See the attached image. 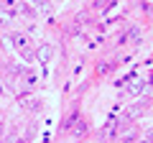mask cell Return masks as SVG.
<instances>
[{"label":"cell","instance_id":"obj_1","mask_svg":"<svg viewBox=\"0 0 153 143\" xmlns=\"http://www.w3.org/2000/svg\"><path fill=\"white\" fill-rule=\"evenodd\" d=\"M13 44H16V49L21 51V56H23L26 61H28V59L33 56V51H31V41H28L26 36H21V33H16V36H13Z\"/></svg>","mask_w":153,"mask_h":143},{"label":"cell","instance_id":"obj_2","mask_svg":"<svg viewBox=\"0 0 153 143\" xmlns=\"http://www.w3.org/2000/svg\"><path fill=\"white\" fill-rule=\"evenodd\" d=\"M36 59H38V64H49V59H51V44H41V49L36 51Z\"/></svg>","mask_w":153,"mask_h":143},{"label":"cell","instance_id":"obj_3","mask_svg":"<svg viewBox=\"0 0 153 143\" xmlns=\"http://www.w3.org/2000/svg\"><path fill=\"white\" fill-rule=\"evenodd\" d=\"M128 39H130V44H133V46H140V44H143V36H140V28H138V26H133L130 31H128Z\"/></svg>","mask_w":153,"mask_h":143},{"label":"cell","instance_id":"obj_4","mask_svg":"<svg viewBox=\"0 0 153 143\" xmlns=\"http://www.w3.org/2000/svg\"><path fill=\"white\" fill-rule=\"evenodd\" d=\"M3 13L5 16H16V0H5L3 3Z\"/></svg>","mask_w":153,"mask_h":143},{"label":"cell","instance_id":"obj_5","mask_svg":"<svg viewBox=\"0 0 153 143\" xmlns=\"http://www.w3.org/2000/svg\"><path fill=\"white\" fill-rule=\"evenodd\" d=\"M143 84H146V82H143V79H135V82L130 84V89H128V92H130V95H138V92H140V89H143Z\"/></svg>","mask_w":153,"mask_h":143},{"label":"cell","instance_id":"obj_6","mask_svg":"<svg viewBox=\"0 0 153 143\" xmlns=\"http://www.w3.org/2000/svg\"><path fill=\"white\" fill-rule=\"evenodd\" d=\"M33 84H36V74H31V72H28V74H26V77H23V87H33Z\"/></svg>","mask_w":153,"mask_h":143},{"label":"cell","instance_id":"obj_7","mask_svg":"<svg viewBox=\"0 0 153 143\" xmlns=\"http://www.w3.org/2000/svg\"><path fill=\"white\" fill-rule=\"evenodd\" d=\"M84 130H87V123H84V120H76V128H74V136H84Z\"/></svg>","mask_w":153,"mask_h":143},{"label":"cell","instance_id":"obj_8","mask_svg":"<svg viewBox=\"0 0 153 143\" xmlns=\"http://www.w3.org/2000/svg\"><path fill=\"white\" fill-rule=\"evenodd\" d=\"M0 26H10V16H5V13H0Z\"/></svg>","mask_w":153,"mask_h":143},{"label":"cell","instance_id":"obj_9","mask_svg":"<svg viewBox=\"0 0 153 143\" xmlns=\"http://www.w3.org/2000/svg\"><path fill=\"white\" fill-rule=\"evenodd\" d=\"M31 3H33V5H38L41 10H46V8H49V5H46V0H31Z\"/></svg>","mask_w":153,"mask_h":143},{"label":"cell","instance_id":"obj_10","mask_svg":"<svg viewBox=\"0 0 153 143\" xmlns=\"http://www.w3.org/2000/svg\"><path fill=\"white\" fill-rule=\"evenodd\" d=\"M135 141V130H130V133H125V143H133Z\"/></svg>","mask_w":153,"mask_h":143},{"label":"cell","instance_id":"obj_11","mask_svg":"<svg viewBox=\"0 0 153 143\" xmlns=\"http://www.w3.org/2000/svg\"><path fill=\"white\" fill-rule=\"evenodd\" d=\"M21 13H23V16H33V10L28 5H21Z\"/></svg>","mask_w":153,"mask_h":143},{"label":"cell","instance_id":"obj_12","mask_svg":"<svg viewBox=\"0 0 153 143\" xmlns=\"http://www.w3.org/2000/svg\"><path fill=\"white\" fill-rule=\"evenodd\" d=\"M146 143H153V130H148V136H146Z\"/></svg>","mask_w":153,"mask_h":143},{"label":"cell","instance_id":"obj_13","mask_svg":"<svg viewBox=\"0 0 153 143\" xmlns=\"http://www.w3.org/2000/svg\"><path fill=\"white\" fill-rule=\"evenodd\" d=\"M18 143H26V141H18Z\"/></svg>","mask_w":153,"mask_h":143}]
</instances>
